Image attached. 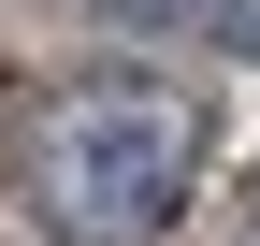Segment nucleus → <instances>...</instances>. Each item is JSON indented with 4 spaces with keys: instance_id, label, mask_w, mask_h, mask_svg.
<instances>
[{
    "instance_id": "1",
    "label": "nucleus",
    "mask_w": 260,
    "mask_h": 246,
    "mask_svg": "<svg viewBox=\"0 0 260 246\" xmlns=\"http://www.w3.org/2000/svg\"><path fill=\"white\" fill-rule=\"evenodd\" d=\"M203 189V102L174 73H73L0 131V203L44 246H159Z\"/></svg>"
},
{
    "instance_id": "2",
    "label": "nucleus",
    "mask_w": 260,
    "mask_h": 246,
    "mask_svg": "<svg viewBox=\"0 0 260 246\" xmlns=\"http://www.w3.org/2000/svg\"><path fill=\"white\" fill-rule=\"evenodd\" d=\"M116 29H159V44H260V0H102Z\"/></svg>"
}]
</instances>
